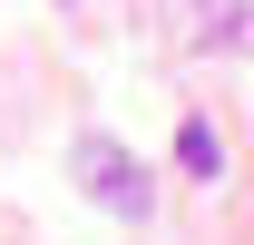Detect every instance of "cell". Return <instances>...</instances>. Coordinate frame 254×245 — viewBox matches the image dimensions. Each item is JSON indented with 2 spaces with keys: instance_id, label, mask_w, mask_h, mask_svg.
Returning <instances> with one entry per match:
<instances>
[{
  "instance_id": "6da1fadb",
  "label": "cell",
  "mask_w": 254,
  "mask_h": 245,
  "mask_svg": "<svg viewBox=\"0 0 254 245\" xmlns=\"http://www.w3.org/2000/svg\"><path fill=\"white\" fill-rule=\"evenodd\" d=\"M78 177L98 186V206H108V216H147V167H137V157H118L108 137H88V147H78Z\"/></svg>"
},
{
  "instance_id": "7a4b0ae2",
  "label": "cell",
  "mask_w": 254,
  "mask_h": 245,
  "mask_svg": "<svg viewBox=\"0 0 254 245\" xmlns=\"http://www.w3.org/2000/svg\"><path fill=\"white\" fill-rule=\"evenodd\" d=\"M176 157H186V177H215V167H225V147H215V127H205V118L176 127Z\"/></svg>"
},
{
  "instance_id": "3957f363",
  "label": "cell",
  "mask_w": 254,
  "mask_h": 245,
  "mask_svg": "<svg viewBox=\"0 0 254 245\" xmlns=\"http://www.w3.org/2000/svg\"><path fill=\"white\" fill-rule=\"evenodd\" d=\"M235 49H245V59H254V10H245V20H235Z\"/></svg>"
}]
</instances>
